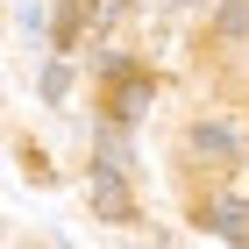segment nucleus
Returning a JSON list of instances; mask_svg holds the SVG:
<instances>
[{
    "label": "nucleus",
    "instance_id": "obj_7",
    "mask_svg": "<svg viewBox=\"0 0 249 249\" xmlns=\"http://www.w3.org/2000/svg\"><path fill=\"white\" fill-rule=\"evenodd\" d=\"M249 29V0H228V7H221V36H242Z\"/></svg>",
    "mask_w": 249,
    "mask_h": 249
},
{
    "label": "nucleus",
    "instance_id": "obj_1",
    "mask_svg": "<svg viewBox=\"0 0 249 249\" xmlns=\"http://www.w3.org/2000/svg\"><path fill=\"white\" fill-rule=\"evenodd\" d=\"M93 207H100V221H128V185H121V171H100L93 178Z\"/></svg>",
    "mask_w": 249,
    "mask_h": 249
},
{
    "label": "nucleus",
    "instance_id": "obj_3",
    "mask_svg": "<svg viewBox=\"0 0 249 249\" xmlns=\"http://www.w3.org/2000/svg\"><path fill=\"white\" fill-rule=\"evenodd\" d=\"M142 107H150V78H128V86H114V107H107V114H114V128H121V121H135Z\"/></svg>",
    "mask_w": 249,
    "mask_h": 249
},
{
    "label": "nucleus",
    "instance_id": "obj_2",
    "mask_svg": "<svg viewBox=\"0 0 249 249\" xmlns=\"http://www.w3.org/2000/svg\"><path fill=\"white\" fill-rule=\"evenodd\" d=\"M207 228H213V235H228V242H242L249 207H242V199H213V207H207Z\"/></svg>",
    "mask_w": 249,
    "mask_h": 249
},
{
    "label": "nucleus",
    "instance_id": "obj_5",
    "mask_svg": "<svg viewBox=\"0 0 249 249\" xmlns=\"http://www.w3.org/2000/svg\"><path fill=\"white\" fill-rule=\"evenodd\" d=\"M78 29H86V15H78V0H64V7H57V43H64V50L78 43Z\"/></svg>",
    "mask_w": 249,
    "mask_h": 249
},
{
    "label": "nucleus",
    "instance_id": "obj_4",
    "mask_svg": "<svg viewBox=\"0 0 249 249\" xmlns=\"http://www.w3.org/2000/svg\"><path fill=\"white\" fill-rule=\"evenodd\" d=\"M192 157H207V164H235V135H228V128H192Z\"/></svg>",
    "mask_w": 249,
    "mask_h": 249
},
{
    "label": "nucleus",
    "instance_id": "obj_6",
    "mask_svg": "<svg viewBox=\"0 0 249 249\" xmlns=\"http://www.w3.org/2000/svg\"><path fill=\"white\" fill-rule=\"evenodd\" d=\"M71 93V64H50V71H43V100H64Z\"/></svg>",
    "mask_w": 249,
    "mask_h": 249
}]
</instances>
